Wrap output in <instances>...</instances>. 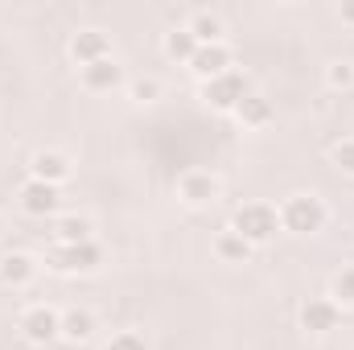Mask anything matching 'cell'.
Instances as JSON below:
<instances>
[{
    "label": "cell",
    "mask_w": 354,
    "mask_h": 350,
    "mask_svg": "<svg viewBox=\"0 0 354 350\" xmlns=\"http://www.w3.org/2000/svg\"><path fill=\"white\" fill-rule=\"evenodd\" d=\"M326 87L330 91H351L354 87V62L351 58H334V62H326Z\"/></svg>",
    "instance_id": "cell-21"
},
{
    "label": "cell",
    "mask_w": 354,
    "mask_h": 350,
    "mask_svg": "<svg viewBox=\"0 0 354 350\" xmlns=\"http://www.w3.org/2000/svg\"><path fill=\"white\" fill-rule=\"evenodd\" d=\"M161 50H165V58L177 62V66H189V58L198 54V37L185 29V25H174L165 37H161Z\"/></svg>",
    "instance_id": "cell-18"
},
{
    "label": "cell",
    "mask_w": 354,
    "mask_h": 350,
    "mask_svg": "<svg viewBox=\"0 0 354 350\" xmlns=\"http://www.w3.org/2000/svg\"><path fill=\"white\" fill-rule=\"evenodd\" d=\"M103 350H153L149 347V338L145 334H136V330H120V334H111Z\"/></svg>",
    "instance_id": "cell-24"
},
{
    "label": "cell",
    "mask_w": 354,
    "mask_h": 350,
    "mask_svg": "<svg viewBox=\"0 0 354 350\" xmlns=\"http://www.w3.org/2000/svg\"><path fill=\"white\" fill-rule=\"evenodd\" d=\"M185 29L198 37V46H218V42H227V21H223L218 12H210V8H198V12H189Z\"/></svg>",
    "instance_id": "cell-16"
},
{
    "label": "cell",
    "mask_w": 354,
    "mask_h": 350,
    "mask_svg": "<svg viewBox=\"0 0 354 350\" xmlns=\"http://www.w3.org/2000/svg\"><path fill=\"white\" fill-rule=\"evenodd\" d=\"M46 268L54 276H91L103 268V248L95 239H83V243H54L46 252Z\"/></svg>",
    "instance_id": "cell-2"
},
{
    "label": "cell",
    "mask_w": 354,
    "mask_h": 350,
    "mask_svg": "<svg viewBox=\"0 0 354 350\" xmlns=\"http://www.w3.org/2000/svg\"><path fill=\"white\" fill-rule=\"evenodd\" d=\"M0 235H4V214H0Z\"/></svg>",
    "instance_id": "cell-26"
},
{
    "label": "cell",
    "mask_w": 354,
    "mask_h": 350,
    "mask_svg": "<svg viewBox=\"0 0 354 350\" xmlns=\"http://www.w3.org/2000/svg\"><path fill=\"white\" fill-rule=\"evenodd\" d=\"M50 235H54V243H83V239H95L87 214H58V219H50Z\"/></svg>",
    "instance_id": "cell-19"
},
{
    "label": "cell",
    "mask_w": 354,
    "mask_h": 350,
    "mask_svg": "<svg viewBox=\"0 0 354 350\" xmlns=\"http://www.w3.org/2000/svg\"><path fill=\"white\" fill-rule=\"evenodd\" d=\"M66 54H71V62H75L79 71H83V66H95V62L111 58V37H107L103 29H75L71 42H66Z\"/></svg>",
    "instance_id": "cell-8"
},
{
    "label": "cell",
    "mask_w": 354,
    "mask_h": 350,
    "mask_svg": "<svg viewBox=\"0 0 354 350\" xmlns=\"http://www.w3.org/2000/svg\"><path fill=\"white\" fill-rule=\"evenodd\" d=\"M174 194H177L181 206L202 210V206H214V202L223 198V181L210 174V169H185V174L177 177Z\"/></svg>",
    "instance_id": "cell-6"
},
{
    "label": "cell",
    "mask_w": 354,
    "mask_h": 350,
    "mask_svg": "<svg viewBox=\"0 0 354 350\" xmlns=\"http://www.w3.org/2000/svg\"><path fill=\"white\" fill-rule=\"evenodd\" d=\"M338 17H342V25H354V4H342Z\"/></svg>",
    "instance_id": "cell-25"
},
{
    "label": "cell",
    "mask_w": 354,
    "mask_h": 350,
    "mask_svg": "<svg viewBox=\"0 0 354 350\" xmlns=\"http://www.w3.org/2000/svg\"><path fill=\"white\" fill-rule=\"evenodd\" d=\"M276 214H280V231H288V235H297V239H309V235L326 231V223H330L326 202H322L317 194H309V190L288 194V198L276 206Z\"/></svg>",
    "instance_id": "cell-1"
},
{
    "label": "cell",
    "mask_w": 354,
    "mask_h": 350,
    "mask_svg": "<svg viewBox=\"0 0 354 350\" xmlns=\"http://www.w3.org/2000/svg\"><path fill=\"white\" fill-rule=\"evenodd\" d=\"M330 161H334V169H338V174L354 177V136L334 140V149H330Z\"/></svg>",
    "instance_id": "cell-23"
},
{
    "label": "cell",
    "mask_w": 354,
    "mask_h": 350,
    "mask_svg": "<svg viewBox=\"0 0 354 350\" xmlns=\"http://www.w3.org/2000/svg\"><path fill=\"white\" fill-rule=\"evenodd\" d=\"M210 252H214V260H218V264H252V256H256V248H252L239 231H231V227L214 235Z\"/></svg>",
    "instance_id": "cell-15"
},
{
    "label": "cell",
    "mask_w": 354,
    "mask_h": 350,
    "mask_svg": "<svg viewBox=\"0 0 354 350\" xmlns=\"http://www.w3.org/2000/svg\"><path fill=\"white\" fill-rule=\"evenodd\" d=\"M231 231H239L252 248H260L268 239H276L280 214H276V206H268V202H243V206L231 214Z\"/></svg>",
    "instance_id": "cell-4"
},
{
    "label": "cell",
    "mask_w": 354,
    "mask_h": 350,
    "mask_svg": "<svg viewBox=\"0 0 354 350\" xmlns=\"http://www.w3.org/2000/svg\"><path fill=\"white\" fill-rule=\"evenodd\" d=\"M297 322H301V330L305 334H334L338 330V322H342V309L330 301V297H309L305 305H301V313H297Z\"/></svg>",
    "instance_id": "cell-11"
},
{
    "label": "cell",
    "mask_w": 354,
    "mask_h": 350,
    "mask_svg": "<svg viewBox=\"0 0 354 350\" xmlns=\"http://www.w3.org/2000/svg\"><path fill=\"white\" fill-rule=\"evenodd\" d=\"M189 71H194L198 83H210V79L235 71V50H231L227 42H218V46H198V54L189 58Z\"/></svg>",
    "instance_id": "cell-10"
},
{
    "label": "cell",
    "mask_w": 354,
    "mask_h": 350,
    "mask_svg": "<svg viewBox=\"0 0 354 350\" xmlns=\"http://www.w3.org/2000/svg\"><path fill=\"white\" fill-rule=\"evenodd\" d=\"M29 177H37V181H46V185H66L71 177H75V161L62 153V149H37L33 157H29Z\"/></svg>",
    "instance_id": "cell-9"
},
{
    "label": "cell",
    "mask_w": 354,
    "mask_h": 350,
    "mask_svg": "<svg viewBox=\"0 0 354 350\" xmlns=\"http://www.w3.org/2000/svg\"><path fill=\"white\" fill-rule=\"evenodd\" d=\"M17 206L29 219H58L62 214V190L58 185H46L37 177H25L21 190H17Z\"/></svg>",
    "instance_id": "cell-7"
},
{
    "label": "cell",
    "mask_w": 354,
    "mask_h": 350,
    "mask_svg": "<svg viewBox=\"0 0 354 350\" xmlns=\"http://www.w3.org/2000/svg\"><path fill=\"white\" fill-rule=\"evenodd\" d=\"M248 95H252V83H248L243 71H227V75L202 83V91H198V99H202L210 111H218V116H235V107H239Z\"/></svg>",
    "instance_id": "cell-5"
},
{
    "label": "cell",
    "mask_w": 354,
    "mask_h": 350,
    "mask_svg": "<svg viewBox=\"0 0 354 350\" xmlns=\"http://www.w3.org/2000/svg\"><path fill=\"white\" fill-rule=\"evenodd\" d=\"M128 99L140 103V107H145V103H157V99H161V83H157L153 75H140V79L128 83Z\"/></svg>",
    "instance_id": "cell-22"
},
{
    "label": "cell",
    "mask_w": 354,
    "mask_h": 350,
    "mask_svg": "<svg viewBox=\"0 0 354 350\" xmlns=\"http://www.w3.org/2000/svg\"><path fill=\"white\" fill-rule=\"evenodd\" d=\"M272 120H276V107H272V99L260 95V91H252V95L235 107V124H239L243 132H260V128H268Z\"/></svg>",
    "instance_id": "cell-14"
},
{
    "label": "cell",
    "mask_w": 354,
    "mask_h": 350,
    "mask_svg": "<svg viewBox=\"0 0 354 350\" xmlns=\"http://www.w3.org/2000/svg\"><path fill=\"white\" fill-rule=\"evenodd\" d=\"M37 272H41V264L29 252H4L0 256V284L4 288H29L37 280Z\"/></svg>",
    "instance_id": "cell-12"
},
{
    "label": "cell",
    "mask_w": 354,
    "mask_h": 350,
    "mask_svg": "<svg viewBox=\"0 0 354 350\" xmlns=\"http://www.w3.org/2000/svg\"><path fill=\"white\" fill-rule=\"evenodd\" d=\"M330 301L338 309H354V268H342L334 280H330Z\"/></svg>",
    "instance_id": "cell-20"
},
{
    "label": "cell",
    "mask_w": 354,
    "mask_h": 350,
    "mask_svg": "<svg viewBox=\"0 0 354 350\" xmlns=\"http://www.w3.org/2000/svg\"><path fill=\"white\" fill-rule=\"evenodd\" d=\"M79 83H83V91H91V95H107V91L124 87V66H120L115 58H103V62L79 71Z\"/></svg>",
    "instance_id": "cell-13"
},
{
    "label": "cell",
    "mask_w": 354,
    "mask_h": 350,
    "mask_svg": "<svg viewBox=\"0 0 354 350\" xmlns=\"http://www.w3.org/2000/svg\"><path fill=\"white\" fill-rule=\"evenodd\" d=\"M17 330H21V338H25L29 347H50V342L62 338V309H54V305H46V301L25 305V309L17 313Z\"/></svg>",
    "instance_id": "cell-3"
},
{
    "label": "cell",
    "mask_w": 354,
    "mask_h": 350,
    "mask_svg": "<svg viewBox=\"0 0 354 350\" xmlns=\"http://www.w3.org/2000/svg\"><path fill=\"white\" fill-rule=\"evenodd\" d=\"M95 326H99L95 313L83 309V305L62 309V338H66V342H75V347H79V342H91V338H95Z\"/></svg>",
    "instance_id": "cell-17"
}]
</instances>
